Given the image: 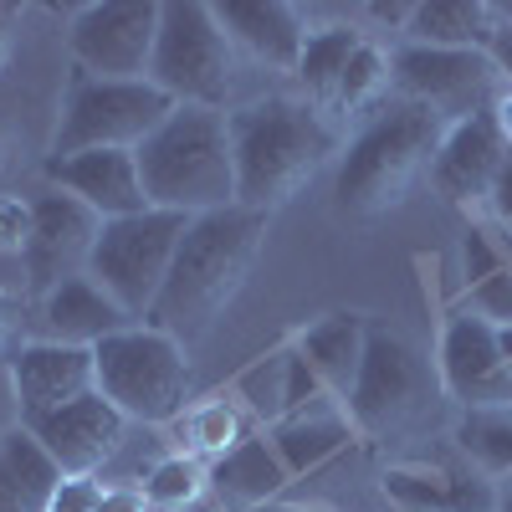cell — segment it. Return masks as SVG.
<instances>
[{
    "label": "cell",
    "instance_id": "47",
    "mask_svg": "<svg viewBox=\"0 0 512 512\" xmlns=\"http://www.w3.org/2000/svg\"><path fill=\"white\" fill-rule=\"evenodd\" d=\"M507 11H512V6H507Z\"/></svg>",
    "mask_w": 512,
    "mask_h": 512
},
{
    "label": "cell",
    "instance_id": "20",
    "mask_svg": "<svg viewBox=\"0 0 512 512\" xmlns=\"http://www.w3.org/2000/svg\"><path fill=\"white\" fill-rule=\"evenodd\" d=\"M461 287L466 313L492 328H512V236L492 226H466L461 236Z\"/></svg>",
    "mask_w": 512,
    "mask_h": 512
},
{
    "label": "cell",
    "instance_id": "9",
    "mask_svg": "<svg viewBox=\"0 0 512 512\" xmlns=\"http://www.w3.org/2000/svg\"><path fill=\"white\" fill-rule=\"evenodd\" d=\"M185 226H190V216H180V210H154V205L139 210V216L103 221L88 277L128 318H149L154 297L169 277V262H175V251H180Z\"/></svg>",
    "mask_w": 512,
    "mask_h": 512
},
{
    "label": "cell",
    "instance_id": "44",
    "mask_svg": "<svg viewBox=\"0 0 512 512\" xmlns=\"http://www.w3.org/2000/svg\"><path fill=\"white\" fill-rule=\"evenodd\" d=\"M256 512H282V507H256Z\"/></svg>",
    "mask_w": 512,
    "mask_h": 512
},
{
    "label": "cell",
    "instance_id": "8",
    "mask_svg": "<svg viewBox=\"0 0 512 512\" xmlns=\"http://www.w3.org/2000/svg\"><path fill=\"white\" fill-rule=\"evenodd\" d=\"M180 103L164 98L154 82H108L77 72L62 98V118L52 134V159L88 149H139Z\"/></svg>",
    "mask_w": 512,
    "mask_h": 512
},
{
    "label": "cell",
    "instance_id": "18",
    "mask_svg": "<svg viewBox=\"0 0 512 512\" xmlns=\"http://www.w3.org/2000/svg\"><path fill=\"white\" fill-rule=\"evenodd\" d=\"M384 497L395 512H497V487L466 461L384 466Z\"/></svg>",
    "mask_w": 512,
    "mask_h": 512
},
{
    "label": "cell",
    "instance_id": "41",
    "mask_svg": "<svg viewBox=\"0 0 512 512\" xmlns=\"http://www.w3.org/2000/svg\"><path fill=\"white\" fill-rule=\"evenodd\" d=\"M11 26H16V6H0V62L11 52Z\"/></svg>",
    "mask_w": 512,
    "mask_h": 512
},
{
    "label": "cell",
    "instance_id": "27",
    "mask_svg": "<svg viewBox=\"0 0 512 512\" xmlns=\"http://www.w3.org/2000/svg\"><path fill=\"white\" fill-rule=\"evenodd\" d=\"M456 451L487 482H507L512 477V405H502V410H461Z\"/></svg>",
    "mask_w": 512,
    "mask_h": 512
},
{
    "label": "cell",
    "instance_id": "14",
    "mask_svg": "<svg viewBox=\"0 0 512 512\" xmlns=\"http://www.w3.org/2000/svg\"><path fill=\"white\" fill-rule=\"evenodd\" d=\"M11 390H16L21 420H41L98 390V354L77 344H57V338L21 344L11 359Z\"/></svg>",
    "mask_w": 512,
    "mask_h": 512
},
{
    "label": "cell",
    "instance_id": "5",
    "mask_svg": "<svg viewBox=\"0 0 512 512\" xmlns=\"http://www.w3.org/2000/svg\"><path fill=\"white\" fill-rule=\"evenodd\" d=\"M236 47L205 0H159V41L149 82L180 108H226Z\"/></svg>",
    "mask_w": 512,
    "mask_h": 512
},
{
    "label": "cell",
    "instance_id": "37",
    "mask_svg": "<svg viewBox=\"0 0 512 512\" xmlns=\"http://www.w3.org/2000/svg\"><path fill=\"white\" fill-rule=\"evenodd\" d=\"M98 512H154V507H149L144 487H128V482H118V487H103Z\"/></svg>",
    "mask_w": 512,
    "mask_h": 512
},
{
    "label": "cell",
    "instance_id": "30",
    "mask_svg": "<svg viewBox=\"0 0 512 512\" xmlns=\"http://www.w3.org/2000/svg\"><path fill=\"white\" fill-rule=\"evenodd\" d=\"M210 487V466L190 451H175L144 472V497L154 512H190Z\"/></svg>",
    "mask_w": 512,
    "mask_h": 512
},
{
    "label": "cell",
    "instance_id": "13",
    "mask_svg": "<svg viewBox=\"0 0 512 512\" xmlns=\"http://www.w3.org/2000/svg\"><path fill=\"white\" fill-rule=\"evenodd\" d=\"M436 374L446 400L461 410H502L512 405V374L497 344V328L477 313H451L441 328V349H436Z\"/></svg>",
    "mask_w": 512,
    "mask_h": 512
},
{
    "label": "cell",
    "instance_id": "25",
    "mask_svg": "<svg viewBox=\"0 0 512 512\" xmlns=\"http://www.w3.org/2000/svg\"><path fill=\"white\" fill-rule=\"evenodd\" d=\"M497 31V6L487 0H420L410 11V47H446V52H487Z\"/></svg>",
    "mask_w": 512,
    "mask_h": 512
},
{
    "label": "cell",
    "instance_id": "43",
    "mask_svg": "<svg viewBox=\"0 0 512 512\" xmlns=\"http://www.w3.org/2000/svg\"><path fill=\"white\" fill-rule=\"evenodd\" d=\"M497 512H512V482L497 487Z\"/></svg>",
    "mask_w": 512,
    "mask_h": 512
},
{
    "label": "cell",
    "instance_id": "42",
    "mask_svg": "<svg viewBox=\"0 0 512 512\" xmlns=\"http://www.w3.org/2000/svg\"><path fill=\"white\" fill-rule=\"evenodd\" d=\"M497 344H502V359H507V374H512V328H497Z\"/></svg>",
    "mask_w": 512,
    "mask_h": 512
},
{
    "label": "cell",
    "instance_id": "1",
    "mask_svg": "<svg viewBox=\"0 0 512 512\" xmlns=\"http://www.w3.org/2000/svg\"><path fill=\"white\" fill-rule=\"evenodd\" d=\"M262 210L246 205H226L210 210V216H190L180 251L169 262V277L149 308V328L180 338V344H195L216 328V318L241 297L256 256H262V236H267Z\"/></svg>",
    "mask_w": 512,
    "mask_h": 512
},
{
    "label": "cell",
    "instance_id": "26",
    "mask_svg": "<svg viewBox=\"0 0 512 512\" xmlns=\"http://www.w3.org/2000/svg\"><path fill=\"white\" fill-rule=\"evenodd\" d=\"M364 31L359 26H323V31H308L303 41V62H297V82L318 113H328L338 103V88H344V72H349V57L359 52Z\"/></svg>",
    "mask_w": 512,
    "mask_h": 512
},
{
    "label": "cell",
    "instance_id": "35",
    "mask_svg": "<svg viewBox=\"0 0 512 512\" xmlns=\"http://www.w3.org/2000/svg\"><path fill=\"white\" fill-rule=\"evenodd\" d=\"M497 77H502V88H512V11L497 6V31H492V47H487Z\"/></svg>",
    "mask_w": 512,
    "mask_h": 512
},
{
    "label": "cell",
    "instance_id": "34",
    "mask_svg": "<svg viewBox=\"0 0 512 512\" xmlns=\"http://www.w3.org/2000/svg\"><path fill=\"white\" fill-rule=\"evenodd\" d=\"M98 502H103V482H93V477H67V482L57 487V497H52L47 512H98Z\"/></svg>",
    "mask_w": 512,
    "mask_h": 512
},
{
    "label": "cell",
    "instance_id": "19",
    "mask_svg": "<svg viewBox=\"0 0 512 512\" xmlns=\"http://www.w3.org/2000/svg\"><path fill=\"white\" fill-rule=\"evenodd\" d=\"M231 47L246 57L267 62L277 72H297L303 62V41H308V11L303 6H282V0H226L216 6Z\"/></svg>",
    "mask_w": 512,
    "mask_h": 512
},
{
    "label": "cell",
    "instance_id": "23",
    "mask_svg": "<svg viewBox=\"0 0 512 512\" xmlns=\"http://www.w3.org/2000/svg\"><path fill=\"white\" fill-rule=\"evenodd\" d=\"M267 436H272V446H277V456H282L287 472H292V477H308V472H318V466H328L359 431H354V420H349L344 405L323 400V405H313V410H297V415L277 420Z\"/></svg>",
    "mask_w": 512,
    "mask_h": 512
},
{
    "label": "cell",
    "instance_id": "38",
    "mask_svg": "<svg viewBox=\"0 0 512 512\" xmlns=\"http://www.w3.org/2000/svg\"><path fill=\"white\" fill-rule=\"evenodd\" d=\"M0 512H31L21 487H16V477H11V466H6V451H0Z\"/></svg>",
    "mask_w": 512,
    "mask_h": 512
},
{
    "label": "cell",
    "instance_id": "40",
    "mask_svg": "<svg viewBox=\"0 0 512 512\" xmlns=\"http://www.w3.org/2000/svg\"><path fill=\"white\" fill-rule=\"evenodd\" d=\"M492 118H497V128H502V139L512 144V88H502V93H497V103H492Z\"/></svg>",
    "mask_w": 512,
    "mask_h": 512
},
{
    "label": "cell",
    "instance_id": "4",
    "mask_svg": "<svg viewBox=\"0 0 512 512\" xmlns=\"http://www.w3.org/2000/svg\"><path fill=\"white\" fill-rule=\"evenodd\" d=\"M134 154L154 210L210 216L236 205V154L221 108H175Z\"/></svg>",
    "mask_w": 512,
    "mask_h": 512
},
{
    "label": "cell",
    "instance_id": "7",
    "mask_svg": "<svg viewBox=\"0 0 512 512\" xmlns=\"http://www.w3.org/2000/svg\"><path fill=\"white\" fill-rule=\"evenodd\" d=\"M441 374L425 359L410 338H400L395 328H369L364 344V364L359 379L344 400L349 420L359 436H400L410 425H420L431 415V405L441 400Z\"/></svg>",
    "mask_w": 512,
    "mask_h": 512
},
{
    "label": "cell",
    "instance_id": "2",
    "mask_svg": "<svg viewBox=\"0 0 512 512\" xmlns=\"http://www.w3.org/2000/svg\"><path fill=\"white\" fill-rule=\"evenodd\" d=\"M236 154V205L272 216L338 154V134L308 98H262L226 113Z\"/></svg>",
    "mask_w": 512,
    "mask_h": 512
},
{
    "label": "cell",
    "instance_id": "12",
    "mask_svg": "<svg viewBox=\"0 0 512 512\" xmlns=\"http://www.w3.org/2000/svg\"><path fill=\"white\" fill-rule=\"evenodd\" d=\"M103 236V216L88 210L77 195L52 190L31 200V246H26V272H31V292L47 297L52 287L88 277L93 246Z\"/></svg>",
    "mask_w": 512,
    "mask_h": 512
},
{
    "label": "cell",
    "instance_id": "36",
    "mask_svg": "<svg viewBox=\"0 0 512 512\" xmlns=\"http://www.w3.org/2000/svg\"><path fill=\"white\" fill-rule=\"evenodd\" d=\"M487 205H492L497 231H507V236H512V149H507V159H502V175H497V185H492Z\"/></svg>",
    "mask_w": 512,
    "mask_h": 512
},
{
    "label": "cell",
    "instance_id": "28",
    "mask_svg": "<svg viewBox=\"0 0 512 512\" xmlns=\"http://www.w3.org/2000/svg\"><path fill=\"white\" fill-rule=\"evenodd\" d=\"M0 451H6V466H11V477H16L26 507H31V512H47L52 497H57V487L67 482V477H62V466L52 461V451L41 446V441L26 431V425H11V431H0Z\"/></svg>",
    "mask_w": 512,
    "mask_h": 512
},
{
    "label": "cell",
    "instance_id": "45",
    "mask_svg": "<svg viewBox=\"0 0 512 512\" xmlns=\"http://www.w3.org/2000/svg\"><path fill=\"white\" fill-rule=\"evenodd\" d=\"M0 149H6V128H0Z\"/></svg>",
    "mask_w": 512,
    "mask_h": 512
},
{
    "label": "cell",
    "instance_id": "33",
    "mask_svg": "<svg viewBox=\"0 0 512 512\" xmlns=\"http://www.w3.org/2000/svg\"><path fill=\"white\" fill-rule=\"evenodd\" d=\"M31 246V200L0 195V256H26Z\"/></svg>",
    "mask_w": 512,
    "mask_h": 512
},
{
    "label": "cell",
    "instance_id": "32",
    "mask_svg": "<svg viewBox=\"0 0 512 512\" xmlns=\"http://www.w3.org/2000/svg\"><path fill=\"white\" fill-rule=\"evenodd\" d=\"M395 88V57L379 47V41H359V52L349 57V72H344V88H338V113H359V108H374L384 93Z\"/></svg>",
    "mask_w": 512,
    "mask_h": 512
},
{
    "label": "cell",
    "instance_id": "29",
    "mask_svg": "<svg viewBox=\"0 0 512 512\" xmlns=\"http://www.w3.org/2000/svg\"><path fill=\"white\" fill-rule=\"evenodd\" d=\"M246 410L236 405V395H210L205 405H195L185 415V436H190V456L200 461H221L226 451H236L251 431H246Z\"/></svg>",
    "mask_w": 512,
    "mask_h": 512
},
{
    "label": "cell",
    "instance_id": "39",
    "mask_svg": "<svg viewBox=\"0 0 512 512\" xmlns=\"http://www.w3.org/2000/svg\"><path fill=\"white\" fill-rule=\"evenodd\" d=\"M16 328H21V297H11V292H0V349L16 338Z\"/></svg>",
    "mask_w": 512,
    "mask_h": 512
},
{
    "label": "cell",
    "instance_id": "24",
    "mask_svg": "<svg viewBox=\"0 0 512 512\" xmlns=\"http://www.w3.org/2000/svg\"><path fill=\"white\" fill-rule=\"evenodd\" d=\"M287 482H292V472L282 466L272 436H246L236 451H226L221 461H210V487H216L231 507H241V512L267 507Z\"/></svg>",
    "mask_w": 512,
    "mask_h": 512
},
{
    "label": "cell",
    "instance_id": "46",
    "mask_svg": "<svg viewBox=\"0 0 512 512\" xmlns=\"http://www.w3.org/2000/svg\"><path fill=\"white\" fill-rule=\"evenodd\" d=\"M507 482H512V477H507Z\"/></svg>",
    "mask_w": 512,
    "mask_h": 512
},
{
    "label": "cell",
    "instance_id": "11",
    "mask_svg": "<svg viewBox=\"0 0 512 512\" xmlns=\"http://www.w3.org/2000/svg\"><path fill=\"white\" fill-rule=\"evenodd\" d=\"M395 98L425 103L446 123H461L497 103V67L487 52H446L405 41L395 52Z\"/></svg>",
    "mask_w": 512,
    "mask_h": 512
},
{
    "label": "cell",
    "instance_id": "21",
    "mask_svg": "<svg viewBox=\"0 0 512 512\" xmlns=\"http://www.w3.org/2000/svg\"><path fill=\"white\" fill-rule=\"evenodd\" d=\"M369 318L364 313H323L318 323H308L303 333L292 338V349L308 359V369L318 374L323 390L344 405L354 379H359V364H364V344H369Z\"/></svg>",
    "mask_w": 512,
    "mask_h": 512
},
{
    "label": "cell",
    "instance_id": "3",
    "mask_svg": "<svg viewBox=\"0 0 512 512\" xmlns=\"http://www.w3.org/2000/svg\"><path fill=\"white\" fill-rule=\"evenodd\" d=\"M446 128L451 123L425 103L390 98L349 139L344 159H338V180H333L338 210L354 221H374V216H390L395 205H405V195L431 175Z\"/></svg>",
    "mask_w": 512,
    "mask_h": 512
},
{
    "label": "cell",
    "instance_id": "10",
    "mask_svg": "<svg viewBox=\"0 0 512 512\" xmlns=\"http://www.w3.org/2000/svg\"><path fill=\"white\" fill-rule=\"evenodd\" d=\"M154 41H159L154 0H98V6H82L72 21V62L88 77L149 82Z\"/></svg>",
    "mask_w": 512,
    "mask_h": 512
},
{
    "label": "cell",
    "instance_id": "16",
    "mask_svg": "<svg viewBox=\"0 0 512 512\" xmlns=\"http://www.w3.org/2000/svg\"><path fill=\"white\" fill-rule=\"evenodd\" d=\"M47 180L67 195H77L88 210H98L103 221H123L149 210L144 175H139V154L134 149H88V154H67L47 159Z\"/></svg>",
    "mask_w": 512,
    "mask_h": 512
},
{
    "label": "cell",
    "instance_id": "17",
    "mask_svg": "<svg viewBox=\"0 0 512 512\" xmlns=\"http://www.w3.org/2000/svg\"><path fill=\"white\" fill-rule=\"evenodd\" d=\"M507 149L512 144L502 139L492 108L487 113H472V118H461V123L446 128V139L436 149V164H431V180H436V190L451 205H477V200L492 195Z\"/></svg>",
    "mask_w": 512,
    "mask_h": 512
},
{
    "label": "cell",
    "instance_id": "22",
    "mask_svg": "<svg viewBox=\"0 0 512 512\" xmlns=\"http://www.w3.org/2000/svg\"><path fill=\"white\" fill-rule=\"evenodd\" d=\"M41 323H47V333L57 344H77V349H98L103 338L134 328V318H128L93 277H72V282L52 287L41 297Z\"/></svg>",
    "mask_w": 512,
    "mask_h": 512
},
{
    "label": "cell",
    "instance_id": "15",
    "mask_svg": "<svg viewBox=\"0 0 512 512\" xmlns=\"http://www.w3.org/2000/svg\"><path fill=\"white\" fill-rule=\"evenodd\" d=\"M26 431L52 451V461L62 466V477H93L98 466L118 451L123 441V410L113 400H103L98 390L93 395H82L52 415H41V420H21Z\"/></svg>",
    "mask_w": 512,
    "mask_h": 512
},
{
    "label": "cell",
    "instance_id": "6",
    "mask_svg": "<svg viewBox=\"0 0 512 512\" xmlns=\"http://www.w3.org/2000/svg\"><path fill=\"white\" fill-rule=\"evenodd\" d=\"M98 354V395L123 410V420L164 425L185 415L190 400V354L180 338L149 323H134L93 349Z\"/></svg>",
    "mask_w": 512,
    "mask_h": 512
},
{
    "label": "cell",
    "instance_id": "31",
    "mask_svg": "<svg viewBox=\"0 0 512 512\" xmlns=\"http://www.w3.org/2000/svg\"><path fill=\"white\" fill-rule=\"evenodd\" d=\"M231 395H236V405H241L251 420L277 425V420L287 415V349L262 354L256 364H246Z\"/></svg>",
    "mask_w": 512,
    "mask_h": 512
}]
</instances>
